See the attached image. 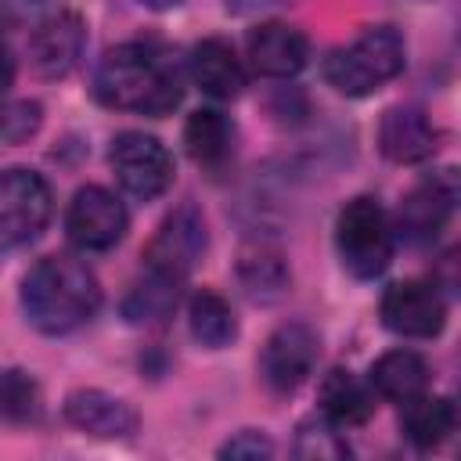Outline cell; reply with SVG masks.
<instances>
[{
    "label": "cell",
    "mask_w": 461,
    "mask_h": 461,
    "mask_svg": "<svg viewBox=\"0 0 461 461\" xmlns=\"http://www.w3.org/2000/svg\"><path fill=\"white\" fill-rule=\"evenodd\" d=\"M94 97L115 112L137 115H169L180 97V68L176 61L151 40H130L112 47L94 68Z\"/></svg>",
    "instance_id": "cell-1"
},
{
    "label": "cell",
    "mask_w": 461,
    "mask_h": 461,
    "mask_svg": "<svg viewBox=\"0 0 461 461\" xmlns=\"http://www.w3.org/2000/svg\"><path fill=\"white\" fill-rule=\"evenodd\" d=\"M101 306L94 270L76 256H43L22 277V310L43 335H68L83 328Z\"/></svg>",
    "instance_id": "cell-2"
},
{
    "label": "cell",
    "mask_w": 461,
    "mask_h": 461,
    "mask_svg": "<svg viewBox=\"0 0 461 461\" xmlns=\"http://www.w3.org/2000/svg\"><path fill=\"white\" fill-rule=\"evenodd\" d=\"M407 47L393 25H371L324 61V79L346 97H367L403 72Z\"/></svg>",
    "instance_id": "cell-3"
},
{
    "label": "cell",
    "mask_w": 461,
    "mask_h": 461,
    "mask_svg": "<svg viewBox=\"0 0 461 461\" xmlns=\"http://www.w3.org/2000/svg\"><path fill=\"white\" fill-rule=\"evenodd\" d=\"M335 249L353 277L360 281L378 277L393 263V249H396V230L385 209L367 194L349 198L335 220Z\"/></svg>",
    "instance_id": "cell-4"
},
{
    "label": "cell",
    "mask_w": 461,
    "mask_h": 461,
    "mask_svg": "<svg viewBox=\"0 0 461 461\" xmlns=\"http://www.w3.org/2000/svg\"><path fill=\"white\" fill-rule=\"evenodd\" d=\"M50 187L36 169H0V252H14L40 238L50 220Z\"/></svg>",
    "instance_id": "cell-5"
},
{
    "label": "cell",
    "mask_w": 461,
    "mask_h": 461,
    "mask_svg": "<svg viewBox=\"0 0 461 461\" xmlns=\"http://www.w3.org/2000/svg\"><path fill=\"white\" fill-rule=\"evenodd\" d=\"M108 162H112V173L122 184V191L140 198V202H151V198L166 194L169 184H173V155L151 133L122 130L112 140Z\"/></svg>",
    "instance_id": "cell-6"
},
{
    "label": "cell",
    "mask_w": 461,
    "mask_h": 461,
    "mask_svg": "<svg viewBox=\"0 0 461 461\" xmlns=\"http://www.w3.org/2000/svg\"><path fill=\"white\" fill-rule=\"evenodd\" d=\"M321 357V339L310 324L288 321L270 331L259 353V375L274 393H295L310 375Z\"/></svg>",
    "instance_id": "cell-7"
},
{
    "label": "cell",
    "mask_w": 461,
    "mask_h": 461,
    "mask_svg": "<svg viewBox=\"0 0 461 461\" xmlns=\"http://www.w3.org/2000/svg\"><path fill=\"white\" fill-rule=\"evenodd\" d=\"M126 223H130L126 205L108 187H97V184L79 187L65 212V230L72 245L83 252H104L119 245L126 234Z\"/></svg>",
    "instance_id": "cell-8"
},
{
    "label": "cell",
    "mask_w": 461,
    "mask_h": 461,
    "mask_svg": "<svg viewBox=\"0 0 461 461\" xmlns=\"http://www.w3.org/2000/svg\"><path fill=\"white\" fill-rule=\"evenodd\" d=\"M454 205H457V176H454V169L429 173L425 180H418L403 194L400 212H396V230L411 245H429L447 227Z\"/></svg>",
    "instance_id": "cell-9"
},
{
    "label": "cell",
    "mask_w": 461,
    "mask_h": 461,
    "mask_svg": "<svg viewBox=\"0 0 461 461\" xmlns=\"http://www.w3.org/2000/svg\"><path fill=\"white\" fill-rule=\"evenodd\" d=\"M202 252H205V220L191 202H184L151 234V241L144 249V267L184 281L191 274V267L202 259Z\"/></svg>",
    "instance_id": "cell-10"
},
{
    "label": "cell",
    "mask_w": 461,
    "mask_h": 461,
    "mask_svg": "<svg viewBox=\"0 0 461 461\" xmlns=\"http://www.w3.org/2000/svg\"><path fill=\"white\" fill-rule=\"evenodd\" d=\"M382 324L407 339H432L447 324V303L436 281H396L382 295Z\"/></svg>",
    "instance_id": "cell-11"
},
{
    "label": "cell",
    "mask_w": 461,
    "mask_h": 461,
    "mask_svg": "<svg viewBox=\"0 0 461 461\" xmlns=\"http://www.w3.org/2000/svg\"><path fill=\"white\" fill-rule=\"evenodd\" d=\"M83 47H86V25L79 14L72 11H54L47 14L43 22H36L32 36H29V58H32V68L43 76V79H61L68 76L79 58H83Z\"/></svg>",
    "instance_id": "cell-12"
},
{
    "label": "cell",
    "mask_w": 461,
    "mask_h": 461,
    "mask_svg": "<svg viewBox=\"0 0 461 461\" xmlns=\"http://www.w3.org/2000/svg\"><path fill=\"white\" fill-rule=\"evenodd\" d=\"M378 148L389 162H425L439 148V130L418 104H396L382 115L378 126Z\"/></svg>",
    "instance_id": "cell-13"
},
{
    "label": "cell",
    "mask_w": 461,
    "mask_h": 461,
    "mask_svg": "<svg viewBox=\"0 0 461 461\" xmlns=\"http://www.w3.org/2000/svg\"><path fill=\"white\" fill-rule=\"evenodd\" d=\"M245 50H249V65L259 76H270V79H288V76H295L310 61L306 32H299L295 25H285V22L256 25L249 32Z\"/></svg>",
    "instance_id": "cell-14"
},
{
    "label": "cell",
    "mask_w": 461,
    "mask_h": 461,
    "mask_svg": "<svg viewBox=\"0 0 461 461\" xmlns=\"http://www.w3.org/2000/svg\"><path fill=\"white\" fill-rule=\"evenodd\" d=\"M65 421L76 425L79 432L86 436H97V439H126L137 432V411L104 393V389H76L68 393L65 400Z\"/></svg>",
    "instance_id": "cell-15"
},
{
    "label": "cell",
    "mask_w": 461,
    "mask_h": 461,
    "mask_svg": "<svg viewBox=\"0 0 461 461\" xmlns=\"http://www.w3.org/2000/svg\"><path fill=\"white\" fill-rule=\"evenodd\" d=\"M191 79L202 86V94L216 97V101H230L245 90V65L238 58V50L220 40V36H209L202 43H194L191 50Z\"/></svg>",
    "instance_id": "cell-16"
},
{
    "label": "cell",
    "mask_w": 461,
    "mask_h": 461,
    "mask_svg": "<svg viewBox=\"0 0 461 461\" xmlns=\"http://www.w3.org/2000/svg\"><path fill=\"white\" fill-rule=\"evenodd\" d=\"M321 418L339 429H357L375 414V389L346 367H331L321 382Z\"/></svg>",
    "instance_id": "cell-17"
},
{
    "label": "cell",
    "mask_w": 461,
    "mask_h": 461,
    "mask_svg": "<svg viewBox=\"0 0 461 461\" xmlns=\"http://www.w3.org/2000/svg\"><path fill=\"white\" fill-rule=\"evenodd\" d=\"M454 425H457V414L447 396L418 393L400 403V429L418 450H436L439 443H447Z\"/></svg>",
    "instance_id": "cell-18"
},
{
    "label": "cell",
    "mask_w": 461,
    "mask_h": 461,
    "mask_svg": "<svg viewBox=\"0 0 461 461\" xmlns=\"http://www.w3.org/2000/svg\"><path fill=\"white\" fill-rule=\"evenodd\" d=\"M367 385L378 396H385L393 403H403V400L429 389V364L414 349H389L371 364Z\"/></svg>",
    "instance_id": "cell-19"
},
{
    "label": "cell",
    "mask_w": 461,
    "mask_h": 461,
    "mask_svg": "<svg viewBox=\"0 0 461 461\" xmlns=\"http://www.w3.org/2000/svg\"><path fill=\"white\" fill-rule=\"evenodd\" d=\"M180 285H184L180 277L144 267V274L133 281V288L122 299V317L130 324H162L180 303Z\"/></svg>",
    "instance_id": "cell-20"
},
{
    "label": "cell",
    "mask_w": 461,
    "mask_h": 461,
    "mask_svg": "<svg viewBox=\"0 0 461 461\" xmlns=\"http://www.w3.org/2000/svg\"><path fill=\"white\" fill-rule=\"evenodd\" d=\"M238 281L245 288L249 299L256 303H274L285 295L292 274H288V263L277 249L270 245H252L238 256Z\"/></svg>",
    "instance_id": "cell-21"
},
{
    "label": "cell",
    "mask_w": 461,
    "mask_h": 461,
    "mask_svg": "<svg viewBox=\"0 0 461 461\" xmlns=\"http://www.w3.org/2000/svg\"><path fill=\"white\" fill-rule=\"evenodd\" d=\"M230 140H234V126H230L227 115L216 112V108H198V112H191L187 122H184V148H187V155H191L198 166H205V169H216V166L227 162Z\"/></svg>",
    "instance_id": "cell-22"
},
{
    "label": "cell",
    "mask_w": 461,
    "mask_h": 461,
    "mask_svg": "<svg viewBox=\"0 0 461 461\" xmlns=\"http://www.w3.org/2000/svg\"><path fill=\"white\" fill-rule=\"evenodd\" d=\"M187 324H191V335L209 349H223L238 339V317H234L230 303L212 288H198L191 295Z\"/></svg>",
    "instance_id": "cell-23"
},
{
    "label": "cell",
    "mask_w": 461,
    "mask_h": 461,
    "mask_svg": "<svg viewBox=\"0 0 461 461\" xmlns=\"http://www.w3.org/2000/svg\"><path fill=\"white\" fill-rule=\"evenodd\" d=\"M36 411H40L36 378L22 367L0 371V421L4 425H22V421H32Z\"/></svg>",
    "instance_id": "cell-24"
},
{
    "label": "cell",
    "mask_w": 461,
    "mask_h": 461,
    "mask_svg": "<svg viewBox=\"0 0 461 461\" xmlns=\"http://www.w3.org/2000/svg\"><path fill=\"white\" fill-rule=\"evenodd\" d=\"M295 454L299 457H317V461H324V457H346L349 454V443L342 439V429L331 425L328 418H310L295 432Z\"/></svg>",
    "instance_id": "cell-25"
},
{
    "label": "cell",
    "mask_w": 461,
    "mask_h": 461,
    "mask_svg": "<svg viewBox=\"0 0 461 461\" xmlns=\"http://www.w3.org/2000/svg\"><path fill=\"white\" fill-rule=\"evenodd\" d=\"M43 122L40 101H7L0 104V148L25 144Z\"/></svg>",
    "instance_id": "cell-26"
},
{
    "label": "cell",
    "mask_w": 461,
    "mask_h": 461,
    "mask_svg": "<svg viewBox=\"0 0 461 461\" xmlns=\"http://www.w3.org/2000/svg\"><path fill=\"white\" fill-rule=\"evenodd\" d=\"M270 454H274L270 436H263L256 429H241L238 436H230L220 447V457H270Z\"/></svg>",
    "instance_id": "cell-27"
},
{
    "label": "cell",
    "mask_w": 461,
    "mask_h": 461,
    "mask_svg": "<svg viewBox=\"0 0 461 461\" xmlns=\"http://www.w3.org/2000/svg\"><path fill=\"white\" fill-rule=\"evenodd\" d=\"M50 4L54 0H0V11L11 22H43L50 14Z\"/></svg>",
    "instance_id": "cell-28"
},
{
    "label": "cell",
    "mask_w": 461,
    "mask_h": 461,
    "mask_svg": "<svg viewBox=\"0 0 461 461\" xmlns=\"http://www.w3.org/2000/svg\"><path fill=\"white\" fill-rule=\"evenodd\" d=\"M11 83H14V54H11V43H7V36H4V29H0V94H4Z\"/></svg>",
    "instance_id": "cell-29"
},
{
    "label": "cell",
    "mask_w": 461,
    "mask_h": 461,
    "mask_svg": "<svg viewBox=\"0 0 461 461\" xmlns=\"http://www.w3.org/2000/svg\"><path fill=\"white\" fill-rule=\"evenodd\" d=\"M144 7H151V11H173V7H180L184 0H140Z\"/></svg>",
    "instance_id": "cell-30"
}]
</instances>
